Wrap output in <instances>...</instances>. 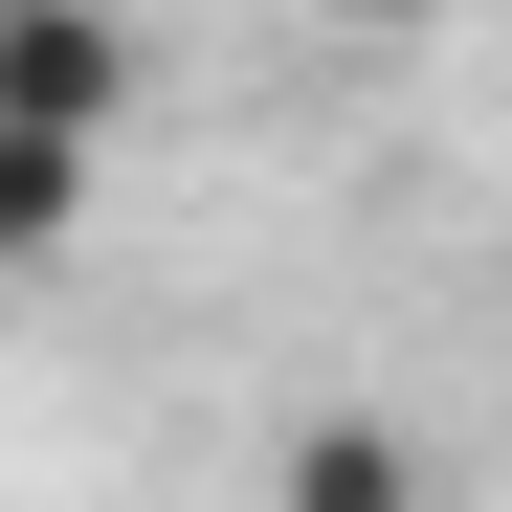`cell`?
Returning <instances> with one entry per match:
<instances>
[{"label": "cell", "instance_id": "6da1fadb", "mask_svg": "<svg viewBox=\"0 0 512 512\" xmlns=\"http://www.w3.org/2000/svg\"><path fill=\"white\" fill-rule=\"evenodd\" d=\"M112 112H134V23L112 0H0V134H90L112 156Z\"/></svg>", "mask_w": 512, "mask_h": 512}, {"label": "cell", "instance_id": "7a4b0ae2", "mask_svg": "<svg viewBox=\"0 0 512 512\" xmlns=\"http://www.w3.org/2000/svg\"><path fill=\"white\" fill-rule=\"evenodd\" d=\"M268 512H423V468H401V423L312 401V423H290V468H268Z\"/></svg>", "mask_w": 512, "mask_h": 512}, {"label": "cell", "instance_id": "3957f363", "mask_svg": "<svg viewBox=\"0 0 512 512\" xmlns=\"http://www.w3.org/2000/svg\"><path fill=\"white\" fill-rule=\"evenodd\" d=\"M90 245V134H0V268H67Z\"/></svg>", "mask_w": 512, "mask_h": 512}, {"label": "cell", "instance_id": "277c9868", "mask_svg": "<svg viewBox=\"0 0 512 512\" xmlns=\"http://www.w3.org/2000/svg\"><path fill=\"white\" fill-rule=\"evenodd\" d=\"M312 23H379V45H401V23H423V0H312Z\"/></svg>", "mask_w": 512, "mask_h": 512}]
</instances>
